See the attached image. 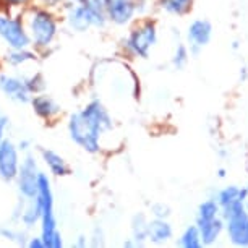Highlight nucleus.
<instances>
[{
  "instance_id": "obj_8",
  "label": "nucleus",
  "mask_w": 248,
  "mask_h": 248,
  "mask_svg": "<svg viewBox=\"0 0 248 248\" xmlns=\"http://www.w3.org/2000/svg\"><path fill=\"white\" fill-rule=\"evenodd\" d=\"M39 175L32 157H26L20 169V190L28 198H36L39 193Z\"/></svg>"
},
{
  "instance_id": "obj_25",
  "label": "nucleus",
  "mask_w": 248,
  "mask_h": 248,
  "mask_svg": "<svg viewBox=\"0 0 248 248\" xmlns=\"http://www.w3.org/2000/svg\"><path fill=\"white\" fill-rule=\"evenodd\" d=\"M3 2H5L7 5H25L30 0H3Z\"/></svg>"
},
{
  "instance_id": "obj_15",
  "label": "nucleus",
  "mask_w": 248,
  "mask_h": 248,
  "mask_svg": "<svg viewBox=\"0 0 248 248\" xmlns=\"http://www.w3.org/2000/svg\"><path fill=\"white\" fill-rule=\"evenodd\" d=\"M32 107L37 112V115H41L43 119H52L60 112V107L55 104L47 96H37L32 99Z\"/></svg>"
},
{
  "instance_id": "obj_21",
  "label": "nucleus",
  "mask_w": 248,
  "mask_h": 248,
  "mask_svg": "<svg viewBox=\"0 0 248 248\" xmlns=\"http://www.w3.org/2000/svg\"><path fill=\"white\" fill-rule=\"evenodd\" d=\"M188 57H190L188 49H186L184 44H180L179 47L175 49V52H174V57H172V63H174L177 68H182V67H185L186 62H188Z\"/></svg>"
},
{
  "instance_id": "obj_27",
  "label": "nucleus",
  "mask_w": 248,
  "mask_h": 248,
  "mask_svg": "<svg viewBox=\"0 0 248 248\" xmlns=\"http://www.w3.org/2000/svg\"><path fill=\"white\" fill-rule=\"evenodd\" d=\"M245 206H247V209H248V186L245 188Z\"/></svg>"
},
{
  "instance_id": "obj_1",
  "label": "nucleus",
  "mask_w": 248,
  "mask_h": 248,
  "mask_svg": "<svg viewBox=\"0 0 248 248\" xmlns=\"http://www.w3.org/2000/svg\"><path fill=\"white\" fill-rule=\"evenodd\" d=\"M112 128L109 112L99 101L90 102L81 112L72 115L68 122L70 137L88 153H97L101 149V135Z\"/></svg>"
},
{
  "instance_id": "obj_23",
  "label": "nucleus",
  "mask_w": 248,
  "mask_h": 248,
  "mask_svg": "<svg viewBox=\"0 0 248 248\" xmlns=\"http://www.w3.org/2000/svg\"><path fill=\"white\" fill-rule=\"evenodd\" d=\"M151 211H153V216H154V217H162V219H166L167 216H169V208H167V206L164 204V203H156V204H153Z\"/></svg>"
},
{
  "instance_id": "obj_6",
  "label": "nucleus",
  "mask_w": 248,
  "mask_h": 248,
  "mask_svg": "<svg viewBox=\"0 0 248 248\" xmlns=\"http://www.w3.org/2000/svg\"><path fill=\"white\" fill-rule=\"evenodd\" d=\"M0 36L13 49H25L30 44V37L23 30L21 23L8 16H0Z\"/></svg>"
},
{
  "instance_id": "obj_17",
  "label": "nucleus",
  "mask_w": 248,
  "mask_h": 248,
  "mask_svg": "<svg viewBox=\"0 0 248 248\" xmlns=\"http://www.w3.org/2000/svg\"><path fill=\"white\" fill-rule=\"evenodd\" d=\"M43 156H44V161L49 166V169L52 174H55V175H67L68 174V166L60 154L54 153V151H44Z\"/></svg>"
},
{
  "instance_id": "obj_2",
  "label": "nucleus",
  "mask_w": 248,
  "mask_h": 248,
  "mask_svg": "<svg viewBox=\"0 0 248 248\" xmlns=\"http://www.w3.org/2000/svg\"><path fill=\"white\" fill-rule=\"evenodd\" d=\"M37 198L41 201V221H43V240L46 247L59 248L62 247V238L57 231V222L54 216V196L50 190V182L44 174L39 175V193Z\"/></svg>"
},
{
  "instance_id": "obj_5",
  "label": "nucleus",
  "mask_w": 248,
  "mask_h": 248,
  "mask_svg": "<svg viewBox=\"0 0 248 248\" xmlns=\"http://www.w3.org/2000/svg\"><path fill=\"white\" fill-rule=\"evenodd\" d=\"M30 30L37 47H47L57 32V23L46 10H36L30 18Z\"/></svg>"
},
{
  "instance_id": "obj_11",
  "label": "nucleus",
  "mask_w": 248,
  "mask_h": 248,
  "mask_svg": "<svg viewBox=\"0 0 248 248\" xmlns=\"http://www.w3.org/2000/svg\"><path fill=\"white\" fill-rule=\"evenodd\" d=\"M18 174V156L16 149L12 144V141L0 143V175L7 180L15 179Z\"/></svg>"
},
{
  "instance_id": "obj_12",
  "label": "nucleus",
  "mask_w": 248,
  "mask_h": 248,
  "mask_svg": "<svg viewBox=\"0 0 248 248\" xmlns=\"http://www.w3.org/2000/svg\"><path fill=\"white\" fill-rule=\"evenodd\" d=\"M68 21H70V26L75 28V30H78V31H85L90 26H99L96 16L93 15V13L88 10L83 3H78V5L70 8Z\"/></svg>"
},
{
  "instance_id": "obj_10",
  "label": "nucleus",
  "mask_w": 248,
  "mask_h": 248,
  "mask_svg": "<svg viewBox=\"0 0 248 248\" xmlns=\"http://www.w3.org/2000/svg\"><path fill=\"white\" fill-rule=\"evenodd\" d=\"M196 226L200 229L203 245H214L217 242V238L221 237L224 227H226V221H224L222 214H219V216L214 217L196 219Z\"/></svg>"
},
{
  "instance_id": "obj_7",
  "label": "nucleus",
  "mask_w": 248,
  "mask_h": 248,
  "mask_svg": "<svg viewBox=\"0 0 248 248\" xmlns=\"http://www.w3.org/2000/svg\"><path fill=\"white\" fill-rule=\"evenodd\" d=\"M140 8V0H107V18L115 25H127Z\"/></svg>"
},
{
  "instance_id": "obj_24",
  "label": "nucleus",
  "mask_w": 248,
  "mask_h": 248,
  "mask_svg": "<svg viewBox=\"0 0 248 248\" xmlns=\"http://www.w3.org/2000/svg\"><path fill=\"white\" fill-rule=\"evenodd\" d=\"M30 247H31V248H44V247H46V243H44V240H43V237H41V238H34V240H31Z\"/></svg>"
},
{
  "instance_id": "obj_13",
  "label": "nucleus",
  "mask_w": 248,
  "mask_h": 248,
  "mask_svg": "<svg viewBox=\"0 0 248 248\" xmlns=\"http://www.w3.org/2000/svg\"><path fill=\"white\" fill-rule=\"evenodd\" d=\"M0 90L10 97H13V99L23 102L30 99L31 93L25 81H20V79L12 77H0Z\"/></svg>"
},
{
  "instance_id": "obj_14",
  "label": "nucleus",
  "mask_w": 248,
  "mask_h": 248,
  "mask_svg": "<svg viewBox=\"0 0 248 248\" xmlns=\"http://www.w3.org/2000/svg\"><path fill=\"white\" fill-rule=\"evenodd\" d=\"M172 231L170 224L162 217H154L153 221H149L148 224V240H151L153 243H166L167 240L172 238Z\"/></svg>"
},
{
  "instance_id": "obj_26",
  "label": "nucleus",
  "mask_w": 248,
  "mask_h": 248,
  "mask_svg": "<svg viewBox=\"0 0 248 248\" xmlns=\"http://www.w3.org/2000/svg\"><path fill=\"white\" fill-rule=\"evenodd\" d=\"M7 125V119H0V143H2V135H3V128H5Z\"/></svg>"
},
{
  "instance_id": "obj_18",
  "label": "nucleus",
  "mask_w": 248,
  "mask_h": 248,
  "mask_svg": "<svg viewBox=\"0 0 248 248\" xmlns=\"http://www.w3.org/2000/svg\"><path fill=\"white\" fill-rule=\"evenodd\" d=\"M81 3L96 16L99 26L104 25L107 18V0H81Z\"/></svg>"
},
{
  "instance_id": "obj_19",
  "label": "nucleus",
  "mask_w": 248,
  "mask_h": 248,
  "mask_svg": "<svg viewBox=\"0 0 248 248\" xmlns=\"http://www.w3.org/2000/svg\"><path fill=\"white\" fill-rule=\"evenodd\" d=\"M180 245L184 248H200L203 245L198 226H190L185 229L180 237Z\"/></svg>"
},
{
  "instance_id": "obj_9",
  "label": "nucleus",
  "mask_w": 248,
  "mask_h": 248,
  "mask_svg": "<svg viewBox=\"0 0 248 248\" xmlns=\"http://www.w3.org/2000/svg\"><path fill=\"white\" fill-rule=\"evenodd\" d=\"M213 36V26L208 20H195L191 25L188 26V31H186V37H188L190 43V49L193 52H198L200 49H203L206 44L211 41Z\"/></svg>"
},
{
  "instance_id": "obj_20",
  "label": "nucleus",
  "mask_w": 248,
  "mask_h": 248,
  "mask_svg": "<svg viewBox=\"0 0 248 248\" xmlns=\"http://www.w3.org/2000/svg\"><path fill=\"white\" fill-rule=\"evenodd\" d=\"M148 224H149V221H146V217H144L143 214H138V216H135L133 235H135V240H137L138 243L148 238Z\"/></svg>"
},
{
  "instance_id": "obj_22",
  "label": "nucleus",
  "mask_w": 248,
  "mask_h": 248,
  "mask_svg": "<svg viewBox=\"0 0 248 248\" xmlns=\"http://www.w3.org/2000/svg\"><path fill=\"white\" fill-rule=\"evenodd\" d=\"M31 59H34V55H32L31 52H26L25 49H16V52L8 55V60H10L12 63H23V62H26V60H31Z\"/></svg>"
},
{
  "instance_id": "obj_16",
  "label": "nucleus",
  "mask_w": 248,
  "mask_h": 248,
  "mask_svg": "<svg viewBox=\"0 0 248 248\" xmlns=\"http://www.w3.org/2000/svg\"><path fill=\"white\" fill-rule=\"evenodd\" d=\"M157 2L164 12L177 16L186 15L191 10V5H193V0H157Z\"/></svg>"
},
{
  "instance_id": "obj_4",
  "label": "nucleus",
  "mask_w": 248,
  "mask_h": 248,
  "mask_svg": "<svg viewBox=\"0 0 248 248\" xmlns=\"http://www.w3.org/2000/svg\"><path fill=\"white\" fill-rule=\"evenodd\" d=\"M157 43V28L151 20H144L130 32L127 43V50L135 57L146 59L151 49Z\"/></svg>"
},
{
  "instance_id": "obj_3",
  "label": "nucleus",
  "mask_w": 248,
  "mask_h": 248,
  "mask_svg": "<svg viewBox=\"0 0 248 248\" xmlns=\"http://www.w3.org/2000/svg\"><path fill=\"white\" fill-rule=\"evenodd\" d=\"M221 213L231 242L235 247H248V209L245 200H237L231 204L221 206Z\"/></svg>"
}]
</instances>
